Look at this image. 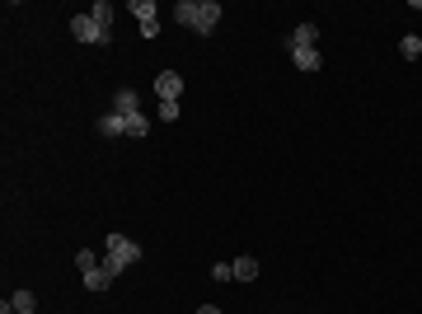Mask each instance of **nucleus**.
<instances>
[{"label": "nucleus", "mask_w": 422, "mask_h": 314, "mask_svg": "<svg viewBox=\"0 0 422 314\" xmlns=\"http://www.w3.org/2000/svg\"><path fill=\"white\" fill-rule=\"evenodd\" d=\"M174 19H178L183 29H192L197 38H206V33H216V24H220V5L216 0H178V5H174Z\"/></svg>", "instance_id": "nucleus-1"}, {"label": "nucleus", "mask_w": 422, "mask_h": 314, "mask_svg": "<svg viewBox=\"0 0 422 314\" xmlns=\"http://www.w3.org/2000/svg\"><path fill=\"white\" fill-rule=\"evenodd\" d=\"M141 263V244L136 239H127V235H108L104 239V267H108L113 277H122V267Z\"/></svg>", "instance_id": "nucleus-2"}, {"label": "nucleus", "mask_w": 422, "mask_h": 314, "mask_svg": "<svg viewBox=\"0 0 422 314\" xmlns=\"http://www.w3.org/2000/svg\"><path fill=\"white\" fill-rule=\"evenodd\" d=\"M71 33H76L80 43H99V48H108V43H113V33L99 29L94 15H71Z\"/></svg>", "instance_id": "nucleus-3"}, {"label": "nucleus", "mask_w": 422, "mask_h": 314, "mask_svg": "<svg viewBox=\"0 0 422 314\" xmlns=\"http://www.w3.org/2000/svg\"><path fill=\"white\" fill-rule=\"evenodd\" d=\"M178 94H183V76H178V71H160L155 76V99L160 104H178Z\"/></svg>", "instance_id": "nucleus-4"}, {"label": "nucleus", "mask_w": 422, "mask_h": 314, "mask_svg": "<svg viewBox=\"0 0 422 314\" xmlns=\"http://www.w3.org/2000/svg\"><path fill=\"white\" fill-rule=\"evenodd\" d=\"M127 15H136L141 38H155V33H160V24H155V5H150V0H132V5H127Z\"/></svg>", "instance_id": "nucleus-5"}, {"label": "nucleus", "mask_w": 422, "mask_h": 314, "mask_svg": "<svg viewBox=\"0 0 422 314\" xmlns=\"http://www.w3.org/2000/svg\"><path fill=\"white\" fill-rule=\"evenodd\" d=\"M319 43V29L314 24H296V29L286 33V52H296V48H314Z\"/></svg>", "instance_id": "nucleus-6"}, {"label": "nucleus", "mask_w": 422, "mask_h": 314, "mask_svg": "<svg viewBox=\"0 0 422 314\" xmlns=\"http://www.w3.org/2000/svg\"><path fill=\"white\" fill-rule=\"evenodd\" d=\"M291 62H296V71H305V76H314V71L324 66V57H319V52H314V48H296V52H291Z\"/></svg>", "instance_id": "nucleus-7"}, {"label": "nucleus", "mask_w": 422, "mask_h": 314, "mask_svg": "<svg viewBox=\"0 0 422 314\" xmlns=\"http://www.w3.org/2000/svg\"><path fill=\"white\" fill-rule=\"evenodd\" d=\"M113 113H122V117H132V113H141V99H136V90H118V94H113Z\"/></svg>", "instance_id": "nucleus-8"}, {"label": "nucleus", "mask_w": 422, "mask_h": 314, "mask_svg": "<svg viewBox=\"0 0 422 314\" xmlns=\"http://www.w3.org/2000/svg\"><path fill=\"white\" fill-rule=\"evenodd\" d=\"M90 15H94V24H99L104 33H113V15H118V10H113V0H94Z\"/></svg>", "instance_id": "nucleus-9"}, {"label": "nucleus", "mask_w": 422, "mask_h": 314, "mask_svg": "<svg viewBox=\"0 0 422 314\" xmlns=\"http://www.w3.org/2000/svg\"><path fill=\"white\" fill-rule=\"evenodd\" d=\"M94 127H99L104 136H127V117H122V113H104Z\"/></svg>", "instance_id": "nucleus-10"}, {"label": "nucleus", "mask_w": 422, "mask_h": 314, "mask_svg": "<svg viewBox=\"0 0 422 314\" xmlns=\"http://www.w3.org/2000/svg\"><path fill=\"white\" fill-rule=\"evenodd\" d=\"M234 282H253V277H258V258H253V253H244V258H234Z\"/></svg>", "instance_id": "nucleus-11"}, {"label": "nucleus", "mask_w": 422, "mask_h": 314, "mask_svg": "<svg viewBox=\"0 0 422 314\" xmlns=\"http://www.w3.org/2000/svg\"><path fill=\"white\" fill-rule=\"evenodd\" d=\"M108 286H113V272L104 263L94 267V272H85V291H108Z\"/></svg>", "instance_id": "nucleus-12"}, {"label": "nucleus", "mask_w": 422, "mask_h": 314, "mask_svg": "<svg viewBox=\"0 0 422 314\" xmlns=\"http://www.w3.org/2000/svg\"><path fill=\"white\" fill-rule=\"evenodd\" d=\"M10 305H15V314H33V310H38V296H33V291H15Z\"/></svg>", "instance_id": "nucleus-13"}, {"label": "nucleus", "mask_w": 422, "mask_h": 314, "mask_svg": "<svg viewBox=\"0 0 422 314\" xmlns=\"http://www.w3.org/2000/svg\"><path fill=\"white\" fill-rule=\"evenodd\" d=\"M399 57H404V62H418V57H422V38H418V33H408L404 43H399Z\"/></svg>", "instance_id": "nucleus-14"}, {"label": "nucleus", "mask_w": 422, "mask_h": 314, "mask_svg": "<svg viewBox=\"0 0 422 314\" xmlns=\"http://www.w3.org/2000/svg\"><path fill=\"white\" fill-rule=\"evenodd\" d=\"M146 131H150V117H146V113H132V117H127V136H146Z\"/></svg>", "instance_id": "nucleus-15"}, {"label": "nucleus", "mask_w": 422, "mask_h": 314, "mask_svg": "<svg viewBox=\"0 0 422 314\" xmlns=\"http://www.w3.org/2000/svg\"><path fill=\"white\" fill-rule=\"evenodd\" d=\"M99 263H104V258H99L94 249H80V253H76V267H80V277H85V272H94Z\"/></svg>", "instance_id": "nucleus-16"}, {"label": "nucleus", "mask_w": 422, "mask_h": 314, "mask_svg": "<svg viewBox=\"0 0 422 314\" xmlns=\"http://www.w3.org/2000/svg\"><path fill=\"white\" fill-rule=\"evenodd\" d=\"M211 282H234V267L230 263H216V267H211Z\"/></svg>", "instance_id": "nucleus-17"}, {"label": "nucleus", "mask_w": 422, "mask_h": 314, "mask_svg": "<svg viewBox=\"0 0 422 314\" xmlns=\"http://www.w3.org/2000/svg\"><path fill=\"white\" fill-rule=\"evenodd\" d=\"M178 117V104H160V122H174Z\"/></svg>", "instance_id": "nucleus-18"}, {"label": "nucleus", "mask_w": 422, "mask_h": 314, "mask_svg": "<svg viewBox=\"0 0 422 314\" xmlns=\"http://www.w3.org/2000/svg\"><path fill=\"white\" fill-rule=\"evenodd\" d=\"M197 314H225V310H216V305H197Z\"/></svg>", "instance_id": "nucleus-19"}]
</instances>
